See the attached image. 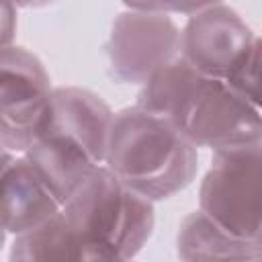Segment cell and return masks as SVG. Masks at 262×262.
Masks as SVG:
<instances>
[{
    "mask_svg": "<svg viewBox=\"0 0 262 262\" xmlns=\"http://www.w3.org/2000/svg\"><path fill=\"white\" fill-rule=\"evenodd\" d=\"M16 35V8L14 4L0 2V49L14 45Z\"/></svg>",
    "mask_w": 262,
    "mask_h": 262,
    "instance_id": "cell-14",
    "label": "cell"
},
{
    "mask_svg": "<svg viewBox=\"0 0 262 262\" xmlns=\"http://www.w3.org/2000/svg\"><path fill=\"white\" fill-rule=\"evenodd\" d=\"M6 235H8V233H6V229H4L2 223H0V250H2V246H4V242H6Z\"/></svg>",
    "mask_w": 262,
    "mask_h": 262,
    "instance_id": "cell-16",
    "label": "cell"
},
{
    "mask_svg": "<svg viewBox=\"0 0 262 262\" xmlns=\"http://www.w3.org/2000/svg\"><path fill=\"white\" fill-rule=\"evenodd\" d=\"M61 215L92 248L115 260H133L156 225L154 203L127 188L106 166L86 176Z\"/></svg>",
    "mask_w": 262,
    "mask_h": 262,
    "instance_id": "cell-3",
    "label": "cell"
},
{
    "mask_svg": "<svg viewBox=\"0 0 262 262\" xmlns=\"http://www.w3.org/2000/svg\"><path fill=\"white\" fill-rule=\"evenodd\" d=\"M258 43V35L229 4L203 2L180 29L178 57L199 76L223 82Z\"/></svg>",
    "mask_w": 262,
    "mask_h": 262,
    "instance_id": "cell-7",
    "label": "cell"
},
{
    "mask_svg": "<svg viewBox=\"0 0 262 262\" xmlns=\"http://www.w3.org/2000/svg\"><path fill=\"white\" fill-rule=\"evenodd\" d=\"M260 182V143L213 151L211 166L199 188V211L239 237L262 239Z\"/></svg>",
    "mask_w": 262,
    "mask_h": 262,
    "instance_id": "cell-4",
    "label": "cell"
},
{
    "mask_svg": "<svg viewBox=\"0 0 262 262\" xmlns=\"http://www.w3.org/2000/svg\"><path fill=\"white\" fill-rule=\"evenodd\" d=\"M53 86L43 61L25 47L0 49V143L25 154L49 113Z\"/></svg>",
    "mask_w": 262,
    "mask_h": 262,
    "instance_id": "cell-5",
    "label": "cell"
},
{
    "mask_svg": "<svg viewBox=\"0 0 262 262\" xmlns=\"http://www.w3.org/2000/svg\"><path fill=\"white\" fill-rule=\"evenodd\" d=\"M23 156L61 201V205L94 168L102 166L80 143L51 129H41Z\"/></svg>",
    "mask_w": 262,
    "mask_h": 262,
    "instance_id": "cell-10",
    "label": "cell"
},
{
    "mask_svg": "<svg viewBox=\"0 0 262 262\" xmlns=\"http://www.w3.org/2000/svg\"><path fill=\"white\" fill-rule=\"evenodd\" d=\"M115 113L92 90L78 86L53 88L49 113L41 129L63 133L80 143L98 164H104Z\"/></svg>",
    "mask_w": 262,
    "mask_h": 262,
    "instance_id": "cell-8",
    "label": "cell"
},
{
    "mask_svg": "<svg viewBox=\"0 0 262 262\" xmlns=\"http://www.w3.org/2000/svg\"><path fill=\"white\" fill-rule=\"evenodd\" d=\"M180 27L170 14L125 4L113 20L106 41L108 76L119 84H143L158 68L178 57Z\"/></svg>",
    "mask_w": 262,
    "mask_h": 262,
    "instance_id": "cell-6",
    "label": "cell"
},
{
    "mask_svg": "<svg viewBox=\"0 0 262 262\" xmlns=\"http://www.w3.org/2000/svg\"><path fill=\"white\" fill-rule=\"evenodd\" d=\"M102 166L127 188L156 203L192 182L199 154L166 119L127 106L113 117Z\"/></svg>",
    "mask_w": 262,
    "mask_h": 262,
    "instance_id": "cell-2",
    "label": "cell"
},
{
    "mask_svg": "<svg viewBox=\"0 0 262 262\" xmlns=\"http://www.w3.org/2000/svg\"><path fill=\"white\" fill-rule=\"evenodd\" d=\"M104 258L57 213L43 225L16 235L8 262H100Z\"/></svg>",
    "mask_w": 262,
    "mask_h": 262,
    "instance_id": "cell-12",
    "label": "cell"
},
{
    "mask_svg": "<svg viewBox=\"0 0 262 262\" xmlns=\"http://www.w3.org/2000/svg\"><path fill=\"white\" fill-rule=\"evenodd\" d=\"M61 201L35 172L25 156L12 158L0 174V223L6 233L23 235L57 213Z\"/></svg>",
    "mask_w": 262,
    "mask_h": 262,
    "instance_id": "cell-9",
    "label": "cell"
},
{
    "mask_svg": "<svg viewBox=\"0 0 262 262\" xmlns=\"http://www.w3.org/2000/svg\"><path fill=\"white\" fill-rule=\"evenodd\" d=\"M176 254L180 262H262V239L239 237L196 209L178 227Z\"/></svg>",
    "mask_w": 262,
    "mask_h": 262,
    "instance_id": "cell-11",
    "label": "cell"
},
{
    "mask_svg": "<svg viewBox=\"0 0 262 262\" xmlns=\"http://www.w3.org/2000/svg\"><path fill=\"white\" fill-rule=\"evenodd\" d=\"M100 262H133V260H115V258H104Z\"/></svg>",
    "mask_w": 262,
    "mask_h": 262,
    "instance_id": "cell-17",
    "label": "cell"
},
{
    "mask_svg": "<svg viewBox=\"0 0 262 262\" xmlns=\"http://www.w3.org/2000/svg\"><path fill=\"white\" fill-rule=\"evenodd\" d=\"M133 106L166 119L196 149L221 151L262 139L260 108L244 102L223 82L199 76L180 57L141 84Z\"/></svg>",
    "mask_w": 262,
    "mask_h": 262,
    "instance_id": "cell-1",
    "label": "cell"
},
{
    "mask_svg": "<svg viewBox=\"0 0 262 262\" xmlns=\"http://www.w3.org/2000/svg\"><path fill=\"white\" fill-rule=\"evenodd\" d=\"M223 84L244 102L260 108V43L239 61Z\"/></svg>",
    "mask_w": 262,
    "mask_h": 262,
    "instance_id": "cell-13",
    "label": "cell"
},
{
    "mask_svg": "<svg viewBox=\"0 0 262 262\" xmlns=\"http://www.w3.org/2000/svg\"><path fill=\"white\" fill-rule=\"evenodd\" d=\"M12 158H14V156H12V154H10V151L0 143V174H2V170L8 166V162H10Z\"/></svg>",
    "mask_w": 262,
    "mask_h": 262,
    "instance_id": "cell-15",
    "label": "cell"
}]
</instances>
